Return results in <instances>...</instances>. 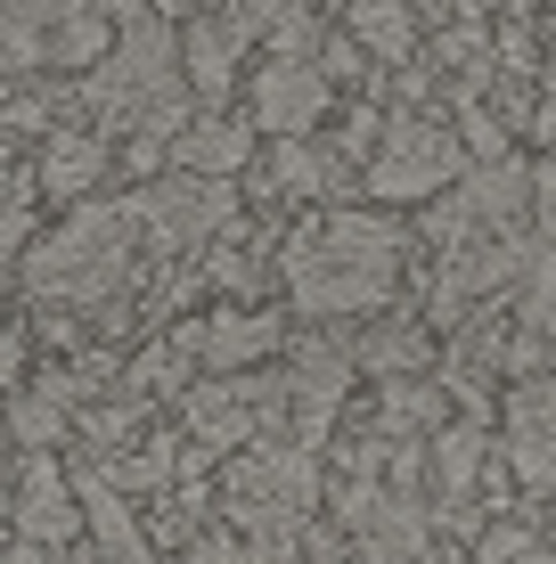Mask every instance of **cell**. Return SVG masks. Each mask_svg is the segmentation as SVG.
I'll return each instance as SVG.
<instances>
[{
  "label": "cell",
  "mask_w": 556,
  "mask_h": 564,
  "mask_svg": "<svg viewBox=\"0 0 556 564\" xmlns=\"http://www.w3.org/2000/svg\"><path fill=\"white\" fill-rule=\"evenodd\" d=\"M254 188L279 213H295V205H319L328 188H344V172L328 164V148H312V140H271V155L254 164Z\"/></svg>",
  "instance_id": "13"
},
{
  "label": "cell",
  "mask_w": 556,
  "mask_h": 564,
  "mask_svg": "<svg viewBox=\"0 0 556 564\" xmlns=\"http://www.w3.org/2000/svg\"><path fill=\"white\" fill-rule=\"evenodd\" d=\"M344 42H352L360 57H377V74L410 66V57H417V17L393 9V0H360V9L344 17Z\"/></svg>",
  "instance_id": "14"
},
{
  "label": "cell",
  "mask_w": 556,
  "mask_h": 564,
  "mask_svg": "<svg viewBox=\"0 0 556 564\" xmlns=\"http://www.w3.org/2000/svg\"><path fill=\"white\" fill-rule=\"evenodd\" d=\"M148 238H140V213H131V197H90L74 205L66 221L50 229V238L25 246V262H17V279H25L33 311H57V319H99V327H123L131 295H140L148 279Z\"/></svg>",
  "instance_id": "1"
},
{
  "label": "cell",
  "mask_w": 556,
  "mask_h": 564,
  "mask_svg": "<svg viewBox=\"0 0 556 564\" xmlns=\"http://www.w3.org/2000/svg\"><path fill=\"white\" fill-rule=\"evenodd\" d=\"M458 172H467V148H458L450 123H434V115H393L377 155H369V172H360V188H369L377 205H417V197H443Z\"/></svg>",
  "instance_id": "5"
},
{
  "label": "cell",
  "mask_w": 556,
  "mask_h": 564,
  "mask_svg": "<svg viewBox=\"0 0 556 564\" xmlns=\"http://www.w3.org/2000/svg\"><path fill=\"white\" fill-rule=\"evenodd\" d=\"M262 33H271V9L188 17V25H181V83H188V99L221 107L229 90H238V66H246V50H254Z\"/></svg>",
  "instance_id": "7"
},
{
  "label": "cell",
  "mask_w": 556,
  "mask_h": 564,
  "mask_svg": "<svg viewBox=\"0 0 556 564\" xmlns=\"http://www.w3.org/2000/svg\"><path fill=\"white\" fill-rule=\"evenodd\" d=\"M319 115H328V83H319V57H262L254 90H246V123L271 131V140H312Z\"/></svg>",
  "instance_id": "8"
},
{
  "label": "cell",
  "mask_w": 556,
  "mask_h": 564,
  "mask_svg": "<svg viewBox=\"0 0 556 564\" xmlns=\"http://www.w3.org/2000/svg\"><path fill=\"white\" fill-rule=\"evenodd\" d=\"M107 50H115V17H99V9H50L42 74H50V66H66V74H90Z\"/></svg>",
  "instance_id": "15"
},
{
  "label": "cell",
  "mask_w": 556,
  "mask_h": 564,
  "mask_svg": "<svg viewBox=\"0 0 556 564\" xmlns=\"http://www.w3.org/2000/svg\"><path fill=\"white\" fill-rule=\"evenodd\" d=\"M164 164H172V172H188V181H221V188H238V172L254 164V131H246L238 115H205V123H188L181 140L164 148Z\"/></svg>",
  "instance_id": "12"
},
{
  "label": "cell",
  "mask_w": 556,
  "mask_h": 564,
  "mask_svg": "<svg viewBox=\"0 0 556 564\" xmlns=\"http://www.w3.org/2000/svg\"><path fill=\"white\" fill-rule=\"evenodd\" d=\"M115 172V140H99L90 123H57L50 140H42V164H33V188L42 197H57V205H90L99 197V181Z\"/></svg>",
  "instance_id": "11"
},
{
  "label": "cell",
  "mask_w": 556,
  "mask_h": 564,
  "mask_svg": "<svg viewBox=\"0 0 556 564\" xmlns=\"http://www.w3.org/2000/svg\"><path fill=\"white\" fill-rule=\"evenodd\" d=\"M25 172H9L0 164V286L17 279V262H25V246H33V213H25Z\"/></svg>",
  "instance_id": "18"
},
{
  "label": "cell",
  "mask_w": 556,
  "mask_h": 564,
  "mask_svg": "<svg viewBox=\"0 0 556 564\" xmlns=\"http://www.w3.org/2000/svg\"><path fill=\"white\" fill-rule=\"evenodd\" d=\"M279 279L312 319H377L410 279V229L385 213H319L279 246Z\"/></svg>",
  "instance_id": "2"
},
{
  "label": "cell",
  "mask_w": 556,
  "mask_h": 564,
  "mask_svg": "<svg viewBox=\"0 0 556 564\" xmlns=\"http://www.w3.org/2000/svg\"><path fill=\"white\" fill-rule=\"evenodd\" d=\"M172 352L205 360L214 377H254L271 352H286V319L262 311V303H221V311H205V319L172 327Z\"/></svg>",
  "instance_id": "6"
},
{
  "label": "cell",
  "mask_w": 556,
  "mask_h": 564,
  "mask_svg": "<svg viewBox=\"0 0 556 564\" xmlns=\"http://www.w3.org/2000/svg\"><path fill=\"white\" fill-rule=\"evenodd\" d=\"M181 564H246V549H238V532H229V523L214 516V523H205V532L181 549Z\"/></svg>",
  "instance_id": "19"
},
{
  "label": "cell",
  "mask_w": 556,
  "mask_h": 564,
  "mask_svg": "<svg viewBox=\"0 0 556 564\" xmlns=\"http://www.w3.org/2000/svg\"><path fill=\"white\" fill-rule=\"evenodd\" d=\"M532 213H541V229H548V246H556V155L532 172Z\"/></svg>",
  "instance_id": "20"
},
{
  "label": "cell",
  "mask_w": 556,
  "mask_h": 564,
  "mask_svg": "<svg viewBox=\"0 0 556 564\" xmlns=\"http://www.w3.org/2000/svg\"><path fill=\"white\" fill-rule=\"evenodd\" d=\"M344 360H352V368H377V377H393V384H401L410 368H426V360H434V336H426V327H410V319H385V327H369V336H360Z\"/></svg>",
  "instance_id": "16"
},
{
  "label": "cell",
  "mask_w": 556,
  "mask_h": 564,
  "mask_svg": "<svg viewBox=\"0 0 556 564\" xmlns=\"http://www.w3.org/2000/svg\"><path fill=\"white\" fill-rule=\"evenodd\" d=\"M426 458H434V491L458 508V499L483 482V425H443V434L426 442Z\"/></svg>",
  "instance_id": "17"
},
{
  "label": "cell",
  "mask_w": 556,
  "mask_h": 564,
  "mask_svg": "<svg viewBox=\"0 0 556 564\" xmlns=\"http://www.w3.org/2000/svg\"><path fill=\"white\" fill-rule=\"evenodd\" d=\"M524 564H556V549H532V556H524Z\"/></svg>",
  "instance_id": "23"
},
{
  "label": "cell",
  "mask_w": 556,
  "mask_h": 564,
  "mask_svg": "<svg viewBox=\"0 0 556 564\" xmlns=\"http://www.w3.org/2000/svg\"><path fill=\"white\" fill-rule=\"evenodd\" d=\"M9 532L25 540V549H42V556L83 540V499H74V475L57 458H25L17 499H9Z\"/></svg>",
  "instance_id": "9"
},
{
  "label": "cell",
  "mask_w": 556,
  "mask_h": 564,
  "mask_svg": "<svg viewBox=\"0 0 556 564\" xmlns=\"http://www.w3.org/2000/svg\"><path fill=\"white\" fill-rule=\"evenodd\" d=\"M221 523L238 532L246 564H295L303 556V523L319 508V466L295 442H254L221 466Z\"/></svg>",
  "instance_id": "4"
},
{
  "label": "cell",
  "mask_w": 556,
  "mask_h": 564,
  "mask_svg": "<svg viewBox=\"0 0 556 564\" xmlns=\"http://www.w3.org/2000/svg\"><path fill=\"white\" fill-rule=\"evenodd\" d=\"M83 115L107 131L172 148L188 131V83H181V33L164 17H115V50L83 74Z\"/></svg>",
  "instance_id": "3"
},
{
  "label": "cell",
  "mask_w": 556,
  "mask_h": 564,
  "mask_svg": "<svg viewBox=\"0 0 556 564\" xmlns=\"http://www.w3.org/2000/svg\"><path fill=\"white\" fill-rule=\"evenodd\" d=\"M17 377H25V336H17V327H0V384L17 393Z\"/></svg>",
  "instance_id": "21"
},
{
  "label": "cell",
  "mask_w": 556,
  "mask_h": 564,
  "mask_svg": "<svg viewBox=\"0 0 556 564\" xmlns=\"http://www.w3.org/2000/svg\"><path fill=\"white\" fill-rule=\"evenodd\" d=\"M9 499H17V475H9V458H0V523H9Z\"/></svg>",
  "instance_id": "22"
},
{
  "label": "cell",
  "mask_w": 556,
  "mask_h": 564,
  "mask_svg": "<svg viewBox=\"0 0 556 564\" xmlns=\"http://www.w3.org/2000/svg\"><path fill=\"white\" fill-rule=\"evenodd\" d=\"M508 475L524 491H556V377H532L508 393Z\"/></svg>",
  "instance_id": "10"
}]
</instances>
